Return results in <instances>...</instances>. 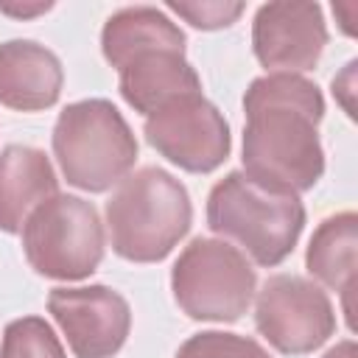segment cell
Returning a JSON list of instances; mask_svg holds the SVG:
<instances>
[{"mask_svg": "<svg viewBox=\"0 0 358 358\" xmlns=\"http://www.w3.org/2000/svg\"><path fill=\"white\" fill-rule=\"evenodd\" d=\"M243 173L277 193H305L324 173L319 87L294 73L260 76L243 95Z\"/></svg>", "mask_w": 358, "mask_h": 358, "instance_id": "cell-1", "label": "cell"}, {"mask_svg": "<svg viewBox=\"0 0 358 358\" xmlns=\"http://www.w3.org/2000/svg\"><path fill=\"white\" fill-rule=\"evenodd\" d=\"M193 207L185 185L162 168H140L120 179L106 201V227L115 255L131 263H157L187 235Z\"/></svg>", "mask_w": 358, "mask_h": 358, "instance_id": "cell-2", "label": "cell"}, {"mask_svg": "<svg viewBox=\"0 0 358 358\" xmlns=\"http://www.w3.org/2000/svg\"><path fill=\"white\" fill-rule=\"evenodd\" d=\"M207 227L238 243L257 266H277L302 235L305 207L296 196L260 187L243 171H232L210 190Z\"/></svg>", "mask_w": 358, "mask_h": 358, "instance_id": "cell-3", "label": "cell"}, {"mask_svg": "<svg viewBox=\"0 0 358 358\" xmlns=\"http://www.w3.org/2000/svg\"><path fill=\"white\" fill-rule=\"evenodd\" d=\"M53 154L70 185L103 193L134 168L137 140L115 103L87 98L62 109L53 126Z\"/></svg>", "mask_w": 358, "mask_h": 358, "instance_id": "cell-4", "label": "cell"}, {"mask_svg": "<svg viewBox=\"0 0 358 358\" xmlns=\"http://www.w3.org/2000/svg\"><path fill=\"white\" fill-rule=\"evenodd\" d=\"M22 252L31 268L50 280H84L103 257V227L95 207L78 196L42 201L22 224Z\"/></svg>", "mask_w": 358, "mask_h": 358, "instance_id": "cell-5", "label": "cell"}, {"mask_svg": "<svg viewBox=\"0 0 358 358\" xmlns=\"http://www.w3.org/2000/svg\"><path fill=\"white\" fill-rule=\"evenodd\" d=\"M255 268L229 243L196 238L171 271L176 305L199 322H235L255 296Z\"/></svg>", "mask_w": 358, "mask_h": 358, "instance_id": "cell-6", "label": "cell"}, {"mask_svg": "<svg viewBox=\"0 0 358 358\" xmlns=\"http://www.w3.org/2000/svg\"><path fill=\"white\" fill-rule=\"evenodd\" d=\"M255 324L274 350L305 355L333 336L336 313L316 282L296 274H274L257 291Z\"/></svg>", "mask_w": 358, "mask_h": 358, "instance_id": "cell-7", "label": "cell"}, {"mask_svg": "<svg viewBox=\"0 0 358 358\" xmlns=\"http://www.w3.org/2000/svg\"><path fill=\"white\" fill-rule=\"evenodd\" d=\"M145 140L168 162L190 173H210L229 157V126L201 95H182L145 117Z\"/></svg>", "mask_w": 358, "mask_h": 358, "instance_id": "cell-8", "label": "cell"}, {"mask_svg": "<svg viewBox=\"0 0 358 358\" xmlns=\"http://www.w3.org/2000/svg\"><path fill=\"white\" fill-rule=\"evenodd\" d=\"M48 310L67 336L76 358H112L131 327L129 302L106 285L53 288Z\"/></svg>", "mask_w": 358, "mask_h": 358, "instance_id": "cell-9", "label": "cell"}, {"mask_svg": "<svg viewBox=\"0 0 358 358\" xmlns=\"http://www.w3.org/2000/svg\"><path fill=\"white\" fill-rule=\"evenodd\" d=\"M327 45V25L316 3H266L252 22V48L263 67L280 73L310 70Z\"/></svg>", "mask_w": 358, "mask_h": 358, "instance_id": "cell-10", "label": "cell"}, {"mask_svg": "<svg viewBox=\"0 0 358 358\" xmlns=\"http://www.w3.org/2000/svg\"><path fill=\"white\" fill-rule=\"evenodd\" d=\"M123 101L143 115L157 112L173 98L201 92V78L182 48H151L131 56L120 70Z\"/></svg>", "mask_w": 358, "mask_h": 358, "instance_id": "cell-11", "label": "cell"}, {"mask_svg": "<svg viewBox=\"0 0 358 358\" xmlns=\"http://www.w3.org/2000/svg\"><path fill=\"white\" fill-rule=\"evenodd\" d=\"M62 64L53 50L31 39L0 45V103L20 112H39L62 95Z\"/></svg>", "mask_w": 358, "mask_h": 358, "instance_id": "cell-12", "label": "cell"}, {"mask_svg": "<svg viewBox=\"0 0 358 358\" xmlns=\"http://www.w3.org/2000/svg\"><path fill=\"white\" fill-rule=\"evenodd\" d=\"M59 190L45 151L31 145H8L0 154V229L20 232L25 218Z\"/></svg>", "mask_w": 358, "mask_h": 358, "instance_id": "cell-13", "label": "cell"}, {"mask_svg": "<svg viewBox=\"0 0 358 358\" xmlns=\"http://www.w3.org/2000/svg\"><path fill=\"white\" fill-rule=\"evenodd\" d=\"M305 263L319 282L341 294L347 324L355 330L352 294L358 285V215L347 210L324 218L308 243Z\"/></svg>", "mask_w": 358, "mask_h": 358, "instance_id": "cell-14", "label": "cell"}, {"mask_svg": "<svg viewBox=\"0 0 358 358\" xmlns=\"http://www.w3.org/2000/svg\"><path fill=\"white\" fill-rule=\"evenodd\" d=\"M103 56L112 67H123L131 56L151 50V48H182L185 50V34L179 25L154 6H129L115 11L101 34Z\"/></svg>", "mask_w": 358, "mask_h": 358, "instance_id": "cell-15", "label": "cell"}, {"mask_svg": "<svg viewBox=\"0 0 358 358\" xmlns=\"http://www.w3.org/2000/svg\"><path fill=\"white\" fill-rule=\"evenodd\" d=\"M0 358H67L53 327L39 316L14 319L0 344Z\"/></svg>", "mask_w": 358, "mask_h": 358, "instance_id": "cell-16", "label": "cell"}, {"mask_svg": "<svg viewBox=\"0 0 358 358\" xmlns=\"http://www.w3.org/2000/svg\"><path fill=\"white\" fill-rule=\"evenodd\" d=\"M176 358H271L255 338L238 336V333H221V330H207L190 336Z\"/></svg>", "mask_w": 358, "mask_h": 358, "instance_id": "cell-17", "label": "cell"}, {"mask_svg": "<svg viewBox=\"0 0 358 358\" xmlns=\"http://www.w3.org/2000/svg\"><path fill=\"white\" fill-rule=\"evenodd\" d=\"M168 8L179 17H185L193 28L215 31L229 28L241 14L243 3H221V0H201V3H168Z\"/></svg>", "mask_w": 358, "mask_h": 358, "instance_id": "cell-18", "label": "cell"}, {"mask_svg": "<svg viewBox=\"0 0 358 358\" xmlns=\"http://www.w3.org/2000/svg\"><path fill=\"white\" fill-rule=\"evenodd\" d=\"M48 8H53V3H36V6H8V3H0V11L14 14V17H34V14H42Z\"/></svg>", "mask_w": 358, "mask_h": 358, "instance_id": "cell-19", "label": "cell"}, {"mask_svg": "<svg viewBox=\"0 0 358 358\" xmlns=\"http://www.w3.org/2000/svg\"><path fill=\"white\" fill-rule=\"evenodd\" d=\"M322 358H358V347H355V341H341V344L330 347Z\"/></svg>", "mask_w": 358, "mask_h": 358, "instance_id": "cell-20", "label": "cell"}]
</instances>
